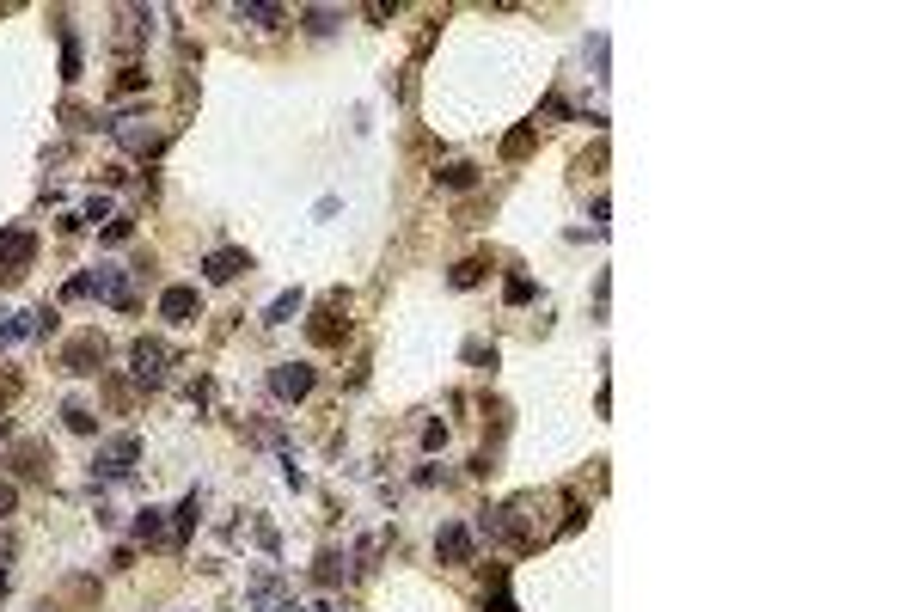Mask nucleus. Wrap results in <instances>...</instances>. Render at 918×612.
Here are the masks:
<instances>
[{"label": "nucleus", "mask_w": 918, "mask_h": 612, "mask_svg": "<svg viewBox=\"0 0 918 612\" xmlns=\"http://www.w3.org/2000/svg\"><path fill=\"white\" fill-rule=\"evenodd\" d=\"M245 594H251V607H258V612H294V600H282V576H275V570H258Z\"/></svg>", "instance_id": "12"}, {"label": "nucleus", "mask_w": 918, "mask_h": 612, "mask_svg": "<svg viewBox=\"0 0 918 612\" xmlns=\"http://www.w3.org/2000/svg\"><path fill=\"white\" fill-rule=\"evenodd\" d=\"M484 607H490V612H514V600H509V594H503V576H496V594H490Z\"/></svg>", "instance_id": "29"}, {"label": "nucleus", "mask_w": 918, "mask_h": 612, "mask_svg": "<svg viewBox=\"0 0 918 612\" xmlns=\"http://www.w3.org/2000/svg\"><path fill=\"white\" fill-rule=\"evenodd\" d=\"M312 576H319V581H325V588H331V581L343 576V557H337V551H325V557H319V570H312Z\"/></svg>", "instance_id": "24"}, {"label": "nucleus", "mask_w": 918, "mask_h": 612, "mask_svg": "<svg viewBox=\"0 0 918 612\" xmlns=\"http://www.w3.org/2000/svg\"><path fill=\"white\" fill-rule=\"evenodd\" d=\"M92 294L110 306H123V312H136V294H129V270H117V264H99V275H92Z\"/></svg>", "instance_id": "9"}, {"label": "nucleus", "mask_w": 918, "mask_h": 612, "mask_svg": "<svg viewBox=\"0 0 918 612\" xmlns=\"http://www.w3.org/2000/svg\"><path fill=\"white\" fill-rule=\"evenodd\" d=\"M197 520H203V496L190 490V496L178 503V539H190V533H197Z\"/></svg>", "instance_id": "16"}, {"label": "nucleus", "mask_w": 918, "mask_h": 612, "mask_svg": "<svg viewBox=\"0 0 918 612\" xmlns=\"http://www.w3.org/2000/svg\"><path fill=\"white\" fill-rule=\"evenodd\" d=\"M533 141H539V123H527V129H514V136L503 141V153H509V160H527V153H533Z\"/></svg>", "instance_id": "18"}, {"label": "nucleus", "mask_w": 918, "mask_h": 612, "mask_svg": "<svg viewBox=\"0 0 918 612\" xmlns=\"http://www.w3.org/2000/svg\"><path fill=\"white\" fill-rule=\"evenodd\" d=\"M6 398H13V386H0V410H6Z\"/></svg>", "instance_id": "32"}, {"label": "nucleus", "mask_w": 918, "mask_h": 612, "mask_svg": "<svg viewBox=\"0 0 918 612\" xmlns=\"http://www.w3.org/2000/svg\"><path fill=\"white\" fill-rule=\"evenodd\" d=\"M472 551H477V539H472V527H466V520H442V527H435V557H442L447 570H466V564H472Z\"/></svg>", "instance_id": "7"}, {"label": "nucleus", "mask_w": 918, "mask_h": 612, "mask_svg": "<svg viewBox=\"0 0 918 612\" xmlns=\"http://www.w3.org/2000/svg\"><path fill=\"white\" fill-rule=\"evenodd\" d=\"M13 509H19V490H13V484L0 477V514H13Z\"/></svg>", "instance_id": "30"}, {"label": "nucleus", "mask_w": 918, "mask_h": 612, "mask_svg": "<svg viewBox=\"0 0 918 612\" xmlns=\"http://www.w3.org/2000/svg\"><path fill=\"white\" fill-rule=\"evenodd\" d=\"M503 294H509V306H527V301H533V282H527V275H509Z\"/></svg>", "instance_id": "25"}, {"label": "nucleus", "mask_w": 918, "mask_h": 612, "mask_svg": "<svg viewBox=\"0 0 918 612\" xmlns=\"http://www.w3.org/2000/svg\"><path fill=\"white\" fill-rule=\"evenodd\" d=\"M136 459H141V435H136V429H129V435H110V442L99 447V459H92V477L123 484V477L136 472Z\"/></svg>", "instance_id": "2"}, {"label": "nucleus", "mask_w": 918, "mask_h": 612, "mask_svg": "<svg viewBox=\"0 0 918 612\" xmlns=\"http://www.w3.org/2000/svg\"><path fill=\"white\" fill-rule=\"evenodd\" d=\"M129 368H136L141 386H166V368H171V349L160 337H136L129 343Z\"/></svg>", "instance_id": "5"}, {"label": "nucleus", "mask_w": 918, "mask_h": 612, "mask_svg": "<svg viewBox=\"0 0 918 612\" xmlns=\"http://www.w3.org/2000/svg\"><path fill=\"white\" fill-rule=\"evenodd\" d=\"M233 13L251 19V25H282V6H258V0H251V6H233Z\"/></svg>", "instance_id": "23"}, {"label": "nucleus", "mask_w": 918, "mask_h": 612, "mask_svg": "<svg viewBox=\"0 0 918 612\" xmlns=\"http://www.w3.org/2000/svg\"><path fill=\"white\" fill-rule=\"evenodd\" d=\"M453 288H477L484 282V258H466V264H453V275H447Z\"/></svg>", "instance_id": "21"}, {"label": "nucleus", "mask_w": 918, "mask_h": 612, "mask_svg": "<svg viewBox=\"0 0 918 612\" xmlns=\"http://www.w3.org/2000/svg\"><path fill=\"white\" fill-rule=\"evenodd\" d=\"M6 466L25 477V484H43V477H49V447H43V442H13Z\"/></svg>", "instance_id": "10"}, {"label": "nucleus", "mask_w": 918, "mask_h": 612, "mask_svg": "<svg viewBox=\"0 0 918 612\" xmlns=\"http://www.w3.org/2000/svg\"><path fill=\"white\" fill-rule=\"evenodd\" d=\"M141 80H147V74H141V68H136V62H129V68H117V86H123V92H136V86H141Z\"/></svg>", "instance_id": "28"}, {"label": "nucleus", "mask_w": 918, "mask_h": 612, "mask_svg": "<svg viewBox=\"0 0 918 612\" xmlns=\"http://www.w3.org/2000/svg\"><path fill=\"white\" fill-rule=\"evenodd\" d=\"M312 386H319V368H306V362H275L270 368V398H282V405H301Z\"/></svg>", "instance_id": "6"}, {"label": "nucleus", "mask_w": 918, "mask_h": 612, "mask_svg": "<svg viewBox=\"0 0 918 612\" xmlns=\"http://www.w3.org/2000/svg\"><path fill=\"white\" fill-rule=\"evenodd\" d=\"M423 447L442 453V447H447V423H429V429H423Z\"/></svg>", "instance_id": "27"}, {"label": "nucleus", "mask_w": 918, "mask_h": 612, "mask_svg": "<svg viewBox=\"0 0 918 612\" xmlns=\"http://www.w3.org/2000/svg\"><path fill=\"white\" fill-rule=\"evenodd\" d=\"M92 294V275H68V288H62V301H86Z\"/></svg>", "instance_id": "26"}, {"label": "nucleus", "mask_w": 918, "mask_h": 612, "mask_svg": "<svg viewBox=\"0 0 918 612\" xmlns=\"http://www.w3.org/2000/svg\"><path fill=\"white\" fill-rule=\"evenodd\" d=\"M37 264V233L31 227H6L0 233V282H19Z\"/></svg>", "instance_id": "3"}, {"label": "nucleus", "mask_w": 918, "mask_h": 612, "mask_svg": "<svg viewBox=\"0 0 918 612\" xmlns=\"http://www.w3.org/2000/svg\"><path fill=\"white\" fill-rule=\"evenodd\" d=\"M160 319H166V325H197V319H203V294L184 288V282H178V288H160Z\"/></svg>", "instance_id": "8"}, {"label": "nucleus", "mask_w": 918, "mask_h": 612, "mask_svg": "<svg viewBox=\"0 0 918 612\" xmlns=\"http://www.w3.org/2000/svg\"><path fill=\"white\" fill-rule=\"evenodd\" d=\"M343 312H349V294H343V288H331V294H325V306L306 319V337L319 343V349H337V343L349 337V319H343Z\"/></svg>", "instance_id": "1"}, {"label": "nucleus", "mask_w": 918, "mask_h": 612, "mask_svg": "<svg viewBox=\"0 0 918 612\" xmlns=\"http://www.w3.org/2000/svg\"><path fill=\"white\" fill-rule=\"evenodd\" d=\"M301 312V288H288V294H275L270 306H264V325H288Z\"/></svg>", "instance_id": "15"}, {"label": "nucleus", "mask_w": 918, "mask_h": 612, "mask_svg": "<svg viewBox=\"0 0 918 612\" xmlns=\"http://www.w3.org/2000/svg\"><path fill=\"white\" fill-rule=\"evenodd\" d=\"M104 355H110V343H104V331H80V337H74L68 349H62V368L86 380V374H104Z\"/></svg>", "instance_id": "4"}, {"label": "nucleus", "mask_w": 918, "mask_h": 612, "mask_svg": "<svg viewBox=\"0 0 918 612\" xmlns=\"http://www.w3.org/2000/svg\"><path fill=\"white\" fill-rule=\"evenodd\" d=\"M136 539L141 545H166V509H153V503H147V509L136 514Z\"/></svg>", "instance_id": "13"}, {"label": "nucleus", "mask_w": 918, "mask_h": 612, "mask_svg": "<svg viewBox=\"0 0 918 612\" xmlns=\"http://www.w3.org/2000/svg\"><path fill=\"white\" fill-rule=\"evenodd\" d=\"M99 239H104V245H129V239H136V221H129V214H110Z\"/></svg>", "instance_id": "20"}, {"label": "nucleus", "mask_w": 918, "mask_h": 612, "mask_svg": "<svg viewBox=\"0 0 918 612\" xmlns=\"http://www.w3.org/2000/svg\"><path fill=\"white\" fill-rule=\"evenodd\" d=\"M62 80H68V86L80 80V37L74 31H62Z\"/></svg>", "instance_id": "19"}, {"label": "nucleus", "mask_w": 918, "mask_h": 612, "mask_svg": "<svg viewBox=\"0 0 918 612\" xmlns=\"http://www.w3.org/2000/svg\"><path fill=\"white\" fill-rule=\"evenodd\" d=\"M62 423H68L74 435H92V429H99V416H92L86 405H68V410H62Z\"/></svg>", "instance_id": "22"}, {"label": "nucleus", "mask_w": 918, "mask_h": 612, "mask_svg": "<svg viewBox=\"0 0 918 612\" xmlns=\"http://www.w3.org/2000/svg\"><path fill=\"white\" fill-rule=\"evenodd\" d=\"M435 184H442V190H472V184H477V166H466V160H447V166L435 171Z\"/></svg>", "instance_id": "14"}, {"label": "nucleus", "mask_w": 918, "mask_h": 612, "mask_svg": "<svg viewBox=\"0 0 918 612\" xmlns=\"http://www.w3.org/2000/svg\"><path fill=\"white\" fill-rule=\"evenodd\" d=\"M301 19H306V31H312V37H331L343 25V13H331V6H312V13H301Z\"/></svg>", "instance_id": "17"}, {"label": "nucleus", "mask_w": 918, "mask_h": 612, "mask_svg": "<svg viewBox=\"0 0 918 612\" xmlns=\"http://www.w3.org/2000/svg\"><path fill=\"white\" fill-rule=\"evenodd\" d=\"M6 588H13V576H6V564H0V600H6Z\"/></svg>", "instance_id": "31"}, {"label": "nucleus", "mask_w": 918, "mask_h": 612, "mask_svg": "<svg viewBox=\"0 0 918 612\" xmlns=\"http://www.w3.org/2000/svg\"><path fill=\"white\" fill-rule=\"evenodd\" d=\"M245 270H251V251H239V245H221V251H208V258H203L208 282H239Z\"/></svg>", "instance_id": "11"}]
</instances>
